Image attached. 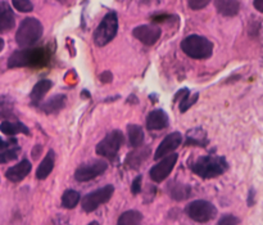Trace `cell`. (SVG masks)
I'll use <instances>...</instances> for the list:
<instances>
[{
    "label": "cell",
    "mask_w": 263,
    "mask_h": 225,
    "mask_svg": "<svg viewBox=\"0 0 263 225\" xmlns=\"http://www.w3.org/2000/svg\"><path fill=\"white\" fill-rule=\"evenodd\" d=\"M176 96H181V99H180V112L184 114V112L188 111L190 107H193V105L197 103L198 96L199 95H198V94L190 95L188 89H182V90H180L179 93H177Z\"/></svg>",
    "instance_id": "obj_26"
},
{
    "label": "cell",
    "mask_w": 263,
    "mask_h": 225,
    "mask_svg": "<svg viewBox=\"0 0 263 225\" xmlns=\"http://www.w3.org/2000/svg\"><path fill=\"white\" fill-rule=\"evenodd\" d=\"M15 27V15L6 2H0V32H6Z\"/></svg>",
    "instance_id": "obj_16"
},
{
    "label": "cell",
    "mask_w": 263,
    "mask_h": 225,
    "mask_svg": "<svg viewBox=\"0 0 263 225\" xmlns=\"http://www.w3.org/2000/svg\"><path fill=\"white\" fill-rule=\"evenodd\" d=\"M0 117L6 120H16L15 102L9 95H0Z\"/></svg>",
    "instance_id": "obj_22"
},
{
    "label": "cell",
    "mask_w": 263,
    "mask_h": 225,
    "mask_svg": "<svg viewBox=\"0 0 263 225\" xmlns=\"http://www.w3.org/2000/svg\"><path fill=\"white\" fill-rule=\"evenodd\" d=\"M182 143V135L179 132L171 133L162 141V143L159 144L157 148L156 153H154V160H161L165 156L170 155V153L175 152Z\"/></svg>",
    "instance_id": "obj_11"
},
{
    "label": "cell",
    "mask_w": 263,
    "mask_h": 225,
    "mask_svg": "<svg viewBox=\"0 0 263 225\" xmlns=\"http://www.w3.org/2000/svg\"><path fill=\"white\" fill-rule=\"evenodd\" d=\"M214 6L218 13L226 17H234L240 11V3L237 0H214Z\"/></svg>",
    "instance_id": "obj_18"
},
{
    "label": "cell",
    "mask_w": 263,
    "mask_h": 225,
    "mask_svg": "<svg viewBox=\"0 0 263 225\" xmlns=\"http://www.w3.org/2000/svg\"><path fill=\"white\" fill-rule=\"evenodd\" d=\"M13 7L17 9L18 12L22 13H29L34 9V6L30 0H12Z\"/></svg>",
    "instance_id": "obj_30"
},
{
    "label": "cell",
    "mask_w": 263,
    "mask_h": 225,
    "mask_svg": "<svg viewBox=\"0 0 263 225\" xmlns=\"http://www.w3.org/2000/svg\"><path fill=\"white\" fill-rule=\"evenodd\" d=\"M43 25L36 18H26L18 27L16 41L21 48H30L43 36Z\"/></svg>",
    "instance_id": "obj_3"
},
{
    "label": "cell",
    "mask_w": 263,
    "mask_h": 225,
    "mask_svg": "<svg viewBox=\"0 0 263 225\" xmlns=\"http://www.w3.org/2000/svg\"><path fill=\"white\" fill-rule=\"evenodd\" d=\"M123 144V134L119 130H113L96 146V153L109 160H114Z\"/></svg>",
    "instance_id": "obj_6"
},
{
    "label": "cell",
    "mask_w": 263,
    "mask_h": 225,
    "mask_svg": "<svg viewBox=\"0 0 263 225\" xmlns=\"http://www.w3.org/2000/svg\"><path fill=\"white\" fill-rule=\"evenodd\" d=\"M211 3V0H189V7L194 11H199V9L205 8Z\"/></svg>",
    "instance_id": "obj_31"
},
{
    "label": "cell",
    "mask_w": 263,
    "mask_h": 225,
    "mask_svg": "<svg viewBox=\"0 0 263 225\" xmlns=\"http://www.w3.org/2000/svg\"><path fill=\"white\" fill-rule=\"evenodd\" d=\"M148 156H149V148L148 147L147 148L136 149V151L127 155V157H126V165L128 167H131V169H138L147 160Z\"/></svg>",
    "instance_id": "obj_23"
},
{
    "label": "cell",
    "mask_w": 263,
    "mask_h": 225,
    "mask_svg": "<svg viewBox=\"0 0 263 225\" xmlns=\"http://www.w3.org/2000/svg\"><path fill=\"white\" fill-rule=\"evenodd\" d=\"M112 72H109V71H107V72L101 73L100 75V81L104 82V84H108V82L112 81Z\"/></svg>",
    "instance_id": "obj_34"
},
{
    "label": "cell",
    "mask_w": 263,
    "mask_h": 225,
    "mask_svg": "<svg viewBox=\"0 0 263 225\" xmlns=\"http://www.w3.org/2000/svg\"><path fill=\"white\" fill-rule=\"evenodd\" d=\"M0 132L3 134L8 135V137H13L16 134H26L30 135V130L25 124H22L21 121H13V120H6L2 123L0 125Z\"/></svg>",
    "instance_id": "obj_19"
},
{
    "label": "cell",
    "mask_w": 263,
    "mask_h": 225,
    "mask_svg": "<svg viewBox=\"0 0 263 225\" xmlns=\"http://www.w3.org/2000/svg\"><path fill=\"white\" fill-rule=\"evenodd\" d=\"M218 224L220 225H235V224H240V220L237 219L236 216H234V215H225V216L221 217L220 221H218Z\"/></svg>",
    "instance_id": "obj_32"
},
{
    "label": "cell",
    "mask_w": 263,
    "mask_h": 225,
    "mask_svg": "<svg viewBox=\"0 0 263 225\" xmlns=\"http://www.w3.org/2000/svg\"><path fill=\"white\" fill-rule=\"evenodd\" d=\"M188 141H186V146H198V147H205L207 144V137L205 133L200 129H194L191 132L188 133Z\"/></svg>",
    "instance_id": "obj_27"
},
{
    "label": "cell",
    "mask_w": 263,
    "mask_h": 225,
    "mask_svg": "<svg viewBox=\"0 0 263 225\" xmlns=\"http://www.w3.org/2000/svg\"><path fill=\"white\" fill-rule=\"evenodd\" d=\"M114 193V187L113 185H105L100 189L91 192L82 198L81 206L85 212H93L103 203H107L110 199V197Z\"/></svg>",
    "instance_id": "obj_8"
},
{
    "label": "cell",
    "mask_w": 263,
    "mask_h": 225,
    "mask_svg": "<svg viewBox=\"0 0 263 225\" xmlns=\"http://www.w3.org/2000/svg\"><path fill=\"white\" fill-rule=\"evenodd\" d=\"M182 52L194 59H207L213 53V44L204 36L190 35L181 43Z\"/></svg>",
    "instance_id": "obj_4"
},
{
    "label": "cell",
    "mask_w": 263,
    "mask_h": 225,
    "mask_svg": "<svg viewBox=\"0 0 263 225\" xmlns=\"http://www.w3.org/2000/svg\"><path fill=\"white\" fill-rule=\"evenodd\" d=\"M161 30L156 26H151V25H143V26L134 29L133 35L135 36L139 41H142L145 45H154L161 38Z\"/></svg>",
    "instance_id": "obj_12"
},
{
    "label": "cell",
    "mask_w": 263,
    "mask_h": 225,
    "mask_svg": "<svg viewBox=\"0 0 263 225\" xmlns=\"http://www.w3.org/2000/svg\"><path fill=\"white\" fill-rule=\"evenodd\" d=\"M3 48H4V40L2 38H0V52L3 50Z\"/></svg>",
    "instance_id": "obj_37"
},
{
    "label": "cell",
    "mask_w": 263,
    "mask_h": 225,
    "mask_svg": "<svg viewBox=\"0 0 263 225\" xmlns=\"http://www.w3.org/2000/svg\"><path fill=\"white\" fill-rule=\"evenodd\" d=\"M118 31V18L114 12H110L101 20L100 25L94 32V41L98 47H104L114 39Z\"/></svg>",
    "instance_id": "obj_5"
},
{
    "label": "cell",
    "mask_w": 263,
    "mask_h": 225,
    "mask_svg": "<svg viewBox=\"0 0 263 225\" xmlns=\"http://www.w3.org/2000/svg\"><path fill=\"white\" fill-rule=\"evenodd\" d=\"M168 190H170L171 197L176 201H182V199L189 198V196H190V188L188 185L180 184V183H170Z\"/></svg>",
    "instance_id": "obj_25"
},
{
    "label": "cell",
    "mask_w": 263,
    "mask_h": 225,
    "mask_svg": "<svg viewBox=\"0 0 263 225\" xmlns=\"http://www.w3.org/2000/svg\"><path fill=\"white\" fill-rule=\"evenodd\" d=\"M176 162L177 155L174 152L161 158V161H159L158 164L152 167L151 171H149V175H151L152 180L156 181V183H161V181H163L165 179H167V176L170 175L171 171L174 170Z\"/></svg>",
    "instance_id": "obj_10"
},
{
    "label": "cell",
    "mask_w": 263,
    "mask_h": 225,
    "mask_svg": "<svg viewBox=\"0 0 263 225\" xmlns=\"http://www.w3.org/2000/svg\"><path fill=\"white\" fill-rule=\"evenodd\" d=\"M31 169H32L31 162H30L29 160H24L21 161L18 165H16V166L7 170L6 176L8 180L13 181V183H20V181H22L27 175H29Z\"/></svg>",
    "instance_id": "obj_14"
},
{
    "label": "cell",
    "mask_w": 263,
    "mask_h": 225,
    "mask_svg": "<svg viewBox=\"0 0 263 225\" xmlns=\"http://www.w3.org/2000/svg\"><path fill=\"white\" fill-rule=\"evenodd\" d=\"M147 126L149 130H162L168 126V116L162 109H154L147 119Z\"/></svg>",
    "instance_id": "obj_15"
},
{
    "label": "cell",
    "mask_w": 263,
    "mask_h": 225,
    "mask_svg": "<svg viewBox=\"0 0 263 225\" xmlns=\"http://www.w3.org/2000/svg\"><path fill=\"white\" fill-rule=\"evenodd\" d=\"M108 169V164L105 161L95 160L87 164L78 166L75 173V179L77 181H89L95 179L96 176L101 175L105 173V170Z\"/></svg>",
    "instance_id": "obj_9"
},
{
    "label": "cell",
    "mask_w": 263,
    "mask_h": 225,
    "mask_svg": "<svg viewBox=\"0 0 263 225\" xmlns=\"http://www.w3.org/2000/svg\"><path fill=\"white\" fill-rule=\"evenodd\" d=\"M21 152L17 139L12 138L8 141L0 139V164H7L13 160H17Z\"/></svg>",
    "instance_id": "obj_13"
},
{
    "label": "cell",
    "mask_w": 263,
    "mask_h": 225,
    "mask_svg": "<svg viewBox=\"0 0 263 225\" xmlns=\"http://www.w3.org/2000/svg\"><path fill=\"white\" fill-rule=\"evenodd\" d=\"M127 134H128V142H130V146L134 148H138L143 144L144 142V132L139 125H135V124H130L127 126Z\"/></svg>",
    "instance_id": "obj_24"
},
{
    "label": "cell",
    "mask_w": 263,
    "mask_h": 225,
    "mask_svg": "<svg viewBox=\"0 0 263 225\" xmlns=\"http://www.w3.org/2000/svg\"><path fill=\"white\" fill-rule=\"evenodd\" d=\"M49 61V52L44 48H25L24 50H17L9 57L8 67H39L44 66Z\"/></svg>",
    "instance_id": "obj_1"
},
{
    "label": "cell",
    "mask_w": 263,
    "mask_h": 225,
    "mask_svg": "<svg viewBox=\"0 0 263 225\" xmlns=\"http://www.w3.org/2000/svg\"><path fill=\"white\" fill-rule=\"evenodd\" d=\"M254 203V189H250L249 192V198H248V205L251 206Z\"/></svg>",
    "instance_id": "obj_36"
},
{
    "label": "cell",
    "mask_w": 263,
    "mask_h": 225,
    "mask_svg": "<svg viewBox=\"0 0 263 225\" xmlns=\"http://www.w3.org/2000/svg\"><path fill=\"white\" fill-rule=\"evenodd\" d=\"M52 86H53V82L50 81V80H41V81H39L38 84L34 86L31 94H30V98H31L32 104H35V105L40 104V102L43 100V98L45 96V94H47L48 91L52 89Z\"/></svg>",
    "instance_id": "obj_21"
},
{
    "label": "cell",
    "mask_w": 263,
    "mask_h": 225,
    "mask_svg": "<svg viewBox=\"0 0 263 225\" xmlns=\"http://www.w3.org/2000/svg\"><path fill=\"white\" fill-rule=\"evenodd\" d=\"M186 213L190 219L198 222H207L214 219L217 215V208L212 205L211 202L197 199L189 203L186 207Z\"/></svg>",
    "instance_id": "obj_7"
},
{
    "label": "cell",
    "mask_w": 263,
    "mask_h": 225,
    "mask_svg": "<svg viewBox=\"0 0 263 225\" xmlns=\"http://www.w3.org/2000/svg\"><path fill=\"white\" fill-rule=\"evenodd\" d=\"M80 193L76 192V190L68 189L63 193L62 196V206L64 208H75L80 202Z\"/></svg>",
    "instance_id": "obj_29"
},
{
    "label": "cell",
    "mask_w": 263,
    "mask_h": 225,
    "mask_svg": "<svg viewBox=\"0 0 263 225\" xmlns=\"http://www.w3.org/2000/svg\"><path fill=\"white\" fill-rule=\"evenodd\" d=\"M67 96L64 94H57V95L52 96L49 100L40 105V109L47 115L57 114V112L62 111L66 107Z\"/></svg>",
    "instance_id": "obj_17"
},
{
    "label": "cell",
    "mask_w": 263,
    "mask_h": 225,
    "mask_svg": "<svg viewBox=\"0 0 263 225\" xmlns=\"http://www.w3.org/2000/svg\"><path fill=\"white\" fill-rule=\"evenodd\" d=\"M226 160L220 156H203L198 158L191 166L194 174L203 179H212L222 175L227 170Z\"/></svg>",
    "instance_id": "obj_2"
},
{
    "label": "cell",
    "mask_w": 263,
    "mask_h": 225,
    "mask_svg": "<svg viewBox=\"0 0 263 225\" xmlns=\"http://www.w3.org/2000/svg\"><path fill=\"white\" fill-rule=\"evenodd\" d=\"M61 2H66V0H61Z\"/></svg>",
    "instance_id": "obj_38"
},
{
    "label": "cell",
    "mask_w": 263,
    "mask_h": 225,
    "mask_svg": "<svg viewBox=\"0 0 263 225\" xmlns=\"http://www.w3.org/2000/svg\"><path fill=\"white\" fill-rule=\"evenodd\" d=\"M142 221H143L142 212H139V211L136 210H130L122 213L117 222L121 225H136V224H140Z\"/></svg>",
    "instance_id": "obj_28"
},
{
    "label": "cell",
    "mask_w": 263,
    "mask_h": 225,
    "mask_svg": "<svg viewBox=\"0 0 263 225\" xmlns=\"http://www.w3.org/2000/svg\"><path fill=\"white\" fill-rule=\"evenodd\" d=\"M142 181H143L142 176H138V178L134 179L133 184H131V192H133V194H138V193H140V190H142Z\"/></svg>",
    "instance_id": "obj_33"
},
{
    "label": "cell",
    "mask_w": 263,
    "mask_h": 225,
    "mask_svg": "<svg viewBox=\"0 0 263 225\" xmlns=\"http://www.w3.org/2000/svg\"><path fill=\"white\" fill-rule=\"evenodd\" d=\"M54 162H55V153L54 151H49L48 155L45 156L41 164L39 165L38 170H36V178L39 180H44L49 176V174L52 173L53 169H54Z\"/></svg>",
    "instance_id": "obj_20"
},
{
    "label": "cell",
    "mask_w": 263,
    "mask_h": 225,
    "mask_svg": "<svg viewBox=\"0 0 263 225\" xmlns=\"http://www.w3.org/2000/svg\"><path fill=\"white\" fill-rule=\"evenodd\" d=\"M254 8L257 9L258 12L263 13V0H254Z\"/></svg>",
    "instance_id": "obj_35"
}]
</instances>
